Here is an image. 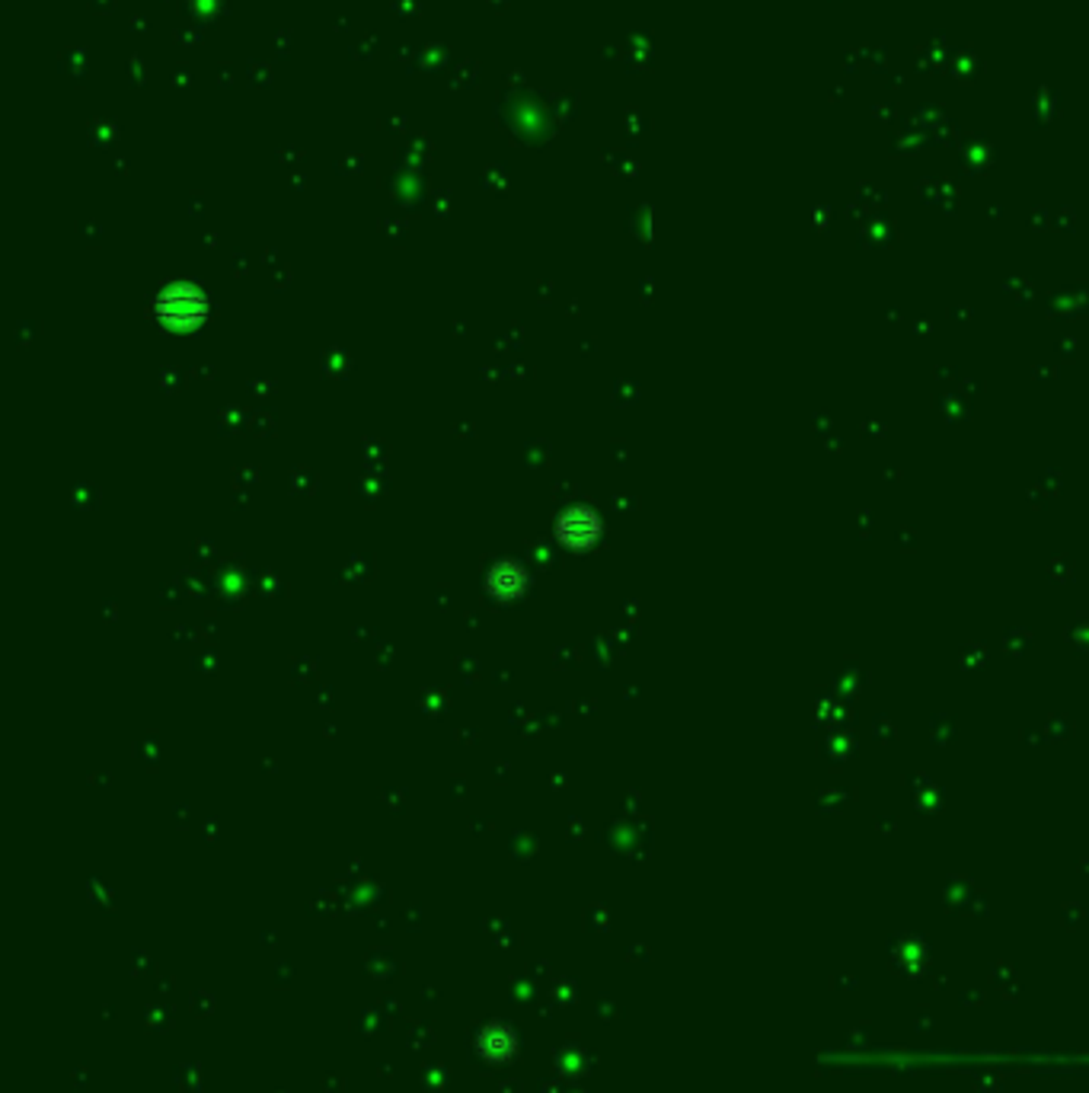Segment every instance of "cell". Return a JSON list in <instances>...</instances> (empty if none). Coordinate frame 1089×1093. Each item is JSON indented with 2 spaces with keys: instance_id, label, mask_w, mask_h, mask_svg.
I'll return each mask as SVG.
<instances>
[{
  "instance_id": "obj_1",
  "label": "cell",
  "mask_w": 1089,
  "mask_h": 1093,
  "mask_svg": "<svg viewBox=\"0 0 1089 1093\" xmlns=\"http://www.w3.org/2000/svg\"><path fill=\"white\" fill-rule=\"evenodd\" d=\"M157 310H161V317H164L167 323H172V327H195V323L205 320L208 304H205V297H202L195 288L179 285L170 288V291L161 297Z\"/></svg>"
},
{
  "instance_id": "obj_2",
  "label": "cell",
  "mask_w": 1089,
  "mask_h": 1093,
  "mask_svg": "<svg viewBox=\"0 0 1089 1093\" xmlns=\"http://www.w3.org/2000/svg\"><path fill=\"white\" fill-rule=\"evenodd\" d=\"M601 534V521L591 509H569L566 516L560 518V541H566L573 550H585L598 541Z\"/></svg>"
},
{
  "instance_id": "obj_3",
  "label": "cell",
  "mask_w": 1089,
  "mask_h": 1093,
  "mask_svg": "<svg viewBox=\"0 0 1089 1093\" xmlns=\"http://www.w3.org/2000/svg\"><path fill=\"white\" fill-rule=\"evenodd\" d=\"M527 585V575L521 567L515 563H499L492 575H489V588L499 595V598H517Z\"/></svg>"
}]
</instances>
